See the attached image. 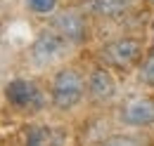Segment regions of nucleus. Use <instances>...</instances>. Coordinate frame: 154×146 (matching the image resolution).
<instances>
[{
  "label": "nucleus",
  "instance_id": "nucleus-1",
  "mask_svg": "<svg viewBox=\"0 0 154 146\" xmlns=\"http://www.w3.org/2000/svg\"><path fill=\"white\" fill-rule=\"evenodd\" d=\"M85 78L83 73L76 71L74 66H64L59 69L52 80H50V101L59 111H71L76 109L85 94Z\"/></svg>",
  "mask_w": 154,
  "mask_h": 146
},
{
  "label": "nucleus",
  "instance_id": "nucleus-2",
  "mask_svg": "<svg viewBox=\"0 0 154 146\" xmlns=\"http://www.w3.org/2000/svg\"><path fill=\"white\" fill-rule=\"evenodd\" d=\"M142 52H145V42L140 38L121 36L102 45L100 59L104 66H112V69H131L135 64H140Z\"/></svg>",
  "mask_w": 154,
  "mask_h": 146
},
{
  "label": "nucleus",
  "instance_id": "nucleus-3",
  "mask_svg": "<svg viewBox=\"0 0 154 146\" xmlns=\"http://www.w3.org/2000/svg\"><path fill=\"white\" fill-rule=\"evenodd\" d=\"M5 97L10 101L12 109L21 111V113H38L45 109V94L33 80L26 78H17L5 87Z\"/></svg>",
  "mask_w": 154,
  "mask_h": 146
},
{
  "label": "nucleus",
  "instance_id": "nucleus-4",
  "mask_svg": "<svg viewBox=\"0 0 154 146\" xmlns=\"http://www.w3.org/2000/svg\"><path fill=\"white\" fill-rule=\"evenodd\" d=\"M69 40L64 36H59L57 31H45V33H40L36 38V42L31 45V61L36 64V66H50V64H55L57 59L64 57V52L69 50Z\"/></svg>",
  "mask_w": 154,
  "mask_h": 146
},
{
  "label": "nucleus",
  "instance_id": "nucleus-5",
  "mask_svg": "<svg viewBox=\"0 0 154 146\" xmlns=\"http://www.w3.org/2000/svg\"><path fill=\"white\" fill-rule=\"evenodd\" d=\"M85 90H88V97L93 101H97V104H104V101L114 99L116 80L112 75V71L107 66H102V64L93 66L90 73H88V78H85Z\"/></svg>",
  "mask_w": 154,
  "mask_h": 146
},
{
  "label": "nucleus",
  "instance_id": "nucleus-6",
  "mask_svg": "<svg viewBox=\"0 0 154 146\" xmlns=\"http://www.w3.org/2000/svg\"><path fill=\"white\" fill-rule=\"evenodd\" d=\"M121 123L128 127H152L154 125V99L131 97L121 109Z\"/></svg>",
  "mask_w": 154,
  "mask_h": 146
},
{
  "label": "nucleus",
  "instance_id": "nucleus-7",
  "mask_svg": "<svg viewBox=\"0 0 154 146\" xmlns=\"http://www.w3.org/2000/svg\"><path fill=\"white\" fill-rule=\"evenodd\" d=\"M52 31L64 36L71 45L74 42H83L85 36H88V21L83 17V12L66 10V12H59L57 17L52 19Z\"/></svg>",
  "mask_w": 154,
  "mask_h": 146
},
{
  "label": "nucleus",
  "instance_id": "nucleus-8",
  "mask_svg": "<svg viewBox=\"0 0 154 146\" xmlns=\"http://www.w3.org/2000/svg\"><path fill=\"white\" fill-rule=\"evenodd\" d=\"M131 2L133 0H85V7L104 17H116V14H123L131 7Z\"/></svg>",
  "mask_w": 154,
  "mask_h": 146
},
{
  "label": "nucleus",
  "instance_id": "nucleus-9",
  "mask_svg": "<svg viewBox=\"0 0 154 146\" xmlns=\"http://www.w3.org/2000/svg\"><path fill=\"white\" fill-rule=\"evenodd\" d=\"M140 80H142L145 85L154 87V47L149 50V54L145 57V61H142V66H140Z\"/></svg>",
  "mask_w": 154,
  "mask_h": 146
},
{
  "label": "nucleus",
  "instance_id": "nucleus-10",
  "mask_svg": "<svg viewBox=\"0 0 154 146\" xmlns=\"http://www.w3.org/2000/svg\"><path fill=\"white\" fill-rule=\"evenodd\" d=\"M102 146H145V142L140 137H135V134H114Z\"/></svg>",
  "mask_w": 154,
  "mask_h": 146
},
{
  "label": "nucleus",
  "instance_id": "nucleus-11",
  "mask_svg": "<svg viewBox=\"0 0 154 146\" xmlns=\"http://www.w3.org/2000/svg\"><path fill=\"white\" fill-rule=\"evenodd\" d=\"M33 14H52L57 10V0H26Z\"/></svg>",
  "mask_w": 154,
  "mask_h": 146
}]
</instances>
